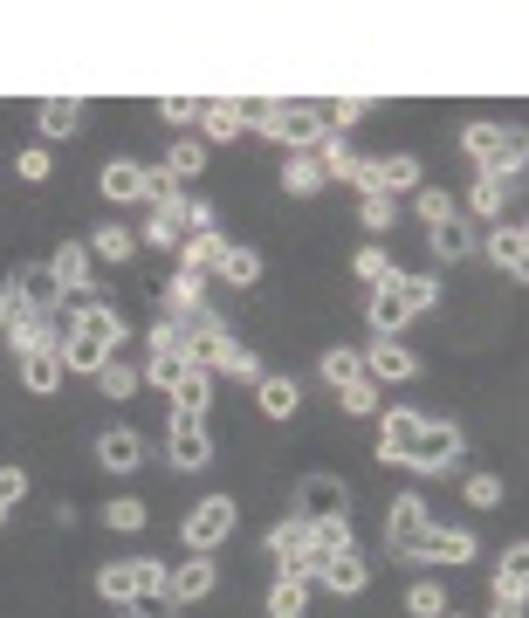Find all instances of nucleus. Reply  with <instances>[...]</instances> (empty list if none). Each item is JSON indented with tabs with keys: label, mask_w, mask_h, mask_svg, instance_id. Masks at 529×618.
Wrapping results in <instances>:
<instances>
[{
	"label": "nucleus",
	"mask_w": 529,
	"mask_h": 618,
	"mask_svg": "<svg viewBox=\"0 0 529 618\" xmlns=\"http://www.w3.org/2000/svg\"><path fill=\"white\" fill-rule=\"evenodd\" d=\"M461 145H468V158L481 165V179L522 173V131H516V124H468Z\"/></svg>",
	"instance_id": "nucleus-1"
},
{
	"label": "nucleus",
	"mask_w": 529,
	"mask_h": 618,
	"mask_svg": "<svg viewBox=\"0 0 529 618\" xmlns=\"http://www.w3.org/2000/svg\"><path fill=\"white\" fill-rule=\"evenodd\" d=\"M262 131H268L275 145H290V151H310V145L331 138V124H323L316 104H268V110H262Z\"/></svg>",
	"instance_id": "nucleus-2"
},
{
	"label": "nucleus",
	"mask_w": 529,
	"mask_h": 618,
	"mask_svg": "<svg viewBox=\"0 0 529 618\" xmlns=\"http://www.w3.org/2000/svg\"><path fill=\"white\" fill-rule=\"evenodd\" d=\"M234 502H227V494H207V502H199L193 516H186V550H199V557H214V543H227V536H234Z\"/></svg>",
	"instance_id": "nucleus-3"
},
{
	"label": "nucleus",
	"mask_w": 529,
	"mask_h": 618,
	"mask_svg": "<svg viewBox=\"0 0 529 618\" xmlns=\"http://www.w3.org/2000/svg\"><path fill=\"white\" fill-rule=\"evenodd\" d=\"M268 550H275L282 577H296V585H310V577H316V550H310V522H303V516L275 522V529H268Z\"/></svg>",
	"instance_id": "nucleus-4"
},
{
	"label": "nucleus",
	"mask_w": 529,
	"mask_h": 618,
	"mask_svg": "<svg viewBox=\"0 0 529 618\" xmlns=\"http://www.w3.org/2000/svg\"><path fill=\"white\" fill-rule=\"evenodd\" d=\"M454 461H461V433H454V426H420V440L405 447L399 468H413V474H447Z\"/></svg>",
	"instance_id": "nucleus-5"
},
{
	"label": "nucleus",
	"mask_w": 529,
	"mask_h": 618,
	"mask_svg": "<svg viewBox=\"0 0 529 618\" xmlns=\"http://www.w3.org/2000/svg\"><path fill=\"white\" fill-rule=\"evenodd\" d=\"M166 447H173V474H199V468L214 461V433H207V420H186V412H173Z\"/></svg>",
	"instance_id": "nucleus-6"
},
{
	"label": "nucleus",
	"mask_w": 529,
	"mask_h": 618,
	"mask_svg": "<svg viewBox=\"0 0 529 618\" xmlns=\"http://www.w3.org/2000/svg\"><path fill=\"white\" fill-rule=\"evenodd\" d=\"M344 509H351V488H344L337 474H303V481H296V509H290V516L323 522V516H344Z\"/></svg>",
	"instance_id": "nucleus-7"
},
{
	"label": "nucleus",
	"mask_w": 529,
	"mask_h": 618,
	"mask_svg": "<svg viewBox=\"0 0 529 618\" xmlns=\"http://www.w3.org/2000/svg\"><path fill=\"white\" fill-rule=\"evenodd\" d=\"M364 379H372V385H405V379H420V357L405 351L399 337H379L372 351H364Z\"/></svg>",
	"instance_id": "nucleus-8"
},
{
	"label": "nucleus",
	"mask_w": 529,
	"mask_h": 618,
	"mask_svg": "<svg viewBox=\"0 0 529 618\" xmlns=\"http://www.w3.org/2000/svg\"><path fill=\"white\" fill-rule=\"evenodd\" d=\"M214 585H221L214 557H199V550H193V557L166 577V598H173V605H199V598H214Z\"/></svg>",
	"instance_id": "nucleus-9"
},
{
	"label": "nucleus",
	"mask_w": 529,
	"mask_h": 618,
	"mask_svg": "<svg viewBox=\"0 0 529 618\" xmlns=\"http://www.w3.org/2000/svg\"><path fill=\"white\" fill-rule=\"evenodd\" d=\"M420 426H427V420H420L413 405H385V420H379V461H392V468H399V461H405V447L420 440Z\"/></svg>",
	"instance_id": "nucleus-10"
},
{
	"label": "nucleus",
	"mask_w": 529,
	"mask_h": 618,
	"mask_svg": "<svg viewBox=\"0 0 529 618\" xmlns=\"http://www.w3.org/2000/svg\"><path fill=\"white\" fill-rule=\"evenodd\" d=\"M364 577H372V563H364L357 550H337V557H316V577H310V585L351 598V591H364Z\"/></svg>",
	"instance_id": "nucleus-11"
},
{
	"label": "nucleus",
	"mask_w": 529,
	"mask_h": 618,
	"mask_svg": "<svg viewBox=\"0 0 529 618\" xmlns=\"http://www.w3.org/2000/svg\"><path fill=\"white\" fill-rule=\"evenodd\" d=\"M69 337H90L104 351H125V316H117L110 303H76V330Z\"/></svg>",
	"instance_id": "nucleus-12"
},
{
	"label": "nucleus",
	"mask_w": 529,
	"mask_h": 618,
	"mask_svg": "<svg viewBox=\"0 0 529 618\" xmlns=\"http://www.w3.org/2000/svg\"><path fill=\"white\" fill-rule=\"evenodd\" d=\"M427 529H433V522H427V502H420V494H399V502L385 509V536H392V550H399V557L413 550Z\"/></svg>",
	"instance_id": "nucleus-13"
},
{
	"label": "nucleus",
	"mask_w": 529,
	"mask_h": 618,
	"mask_svg": "<svg viewBox=\"0 0 529 618\" xmlns=\"http://www.w3.org/2000/svg\"><path fill=\"white\" fill-rule=\"evenodd\" d=\"M405 557H413V563H468L474 557V536L468 529H427Z\"/></svg>",
	"instance_id": "nucleus-14"
},
{
	"label": "nucleus",
	"mask_w": 529,
	"mask_h": 618,
	"mask_svg": "<svg viewBox=\"0 0 529 618\" xmlns=\"http://www.w3.org/2000/svg\"><path fill=\"white\" fill-rule=\"evenodd\" d=\"M488 262H496V268H509V275H522L529 268V234L516 227V220H502V227H488Z\"/></svg>",
	"instance_id": "nucleus-15"
},
{
	"label": "nucleus",
	"mask_w": 529,
	"mask_h": 618,
	"mask_svg": "<svg viewBox=\"0 0 529 618\" xmlns=\"http://www.w3.org/2000/svg\"><path fill=\"white\" fill-rule=\"evenodd\" d=\"M14 296H21V310H35V316H56V310H62V288H56V275H49V262H42V268H21Z\"/></svg>",
	"instance_id": "nucleus-16"
},
{
	"label": "nucleus",
	"mask_w": 529,
	"mask_h": 618,
	"mask_svg": "<svg viewBox=\"0 0 529 618\" xmlns=\"http://www.w3.org/2000/svg\"><path fill=\"white\" fill-rule=\"evenodd\" d=\"M207 392H214V371L186 364L179 379H173V412H186V420H207Z\"/></svg>",
	"instance_id": "nucleus-17"
},
{
	"label": "nucleus",
	"mask_w": 529,
	"mask_h": 618,
	"mask_svg": "<svg viewBox=\"0 0 529 618\" xmlns=\"http://www.w3.org/2000/svg\"><path fill=\"white\" fill-rule=\"evenodd\" d=\"M158 303H166V316H173V323H186L193 310H207V282L179 268V275H173L166 288H158Z\"/></svg>",
	"instance_id": "nucleus-18"
},
{
	"label": "nucleus",
	"mask_w": 529,
	"mask_h": 618,
	"mask_svg": "<svg viewBox=\"0 0 529 618\" xmlns=\"http://www.w3.org/2000/svg\"><path fill=\"white\" fill-rule=\"evenodd\" d=\"M420 186V158L413 151H399V158H372V193H413Z\"/></svg>",
	"instance_id": "nucleus-19"
},
{
	"label": "nucleus",
	"mask_w": 529,
	"mask_h": 618,
	"mask_svg": "<svg viewBox=\"0 0 529 618\" xmlns=\"http://www.w3.org/2000/svg\"><path fill=\"white\" fill-rule=\"evenodd\" d=\"M90 247L84 241H62L56 247V255H49V275H56V288H90Z\"/></svg>",
	"instance_id": "nucleus-20"
},
{
	"label": "nucleus",
	"mask_w": 529,
	"mask_h": 618,
	"mask_svg": "<svg viewBox=\"0 0 529 618\" xmlns=\"http://www.w3.org/2000/svg\"><path fill=\"white\" fill-rule=\"evenodd\" d=\"M97 461H104L110 474H131V468L145 461V440H138L131 426H117V433H104V440H97Z\"/></svg>",
	"instance_id": "nucleus-21"
},
{
	"label": "nucleus",
	"mask_w": 529,
	"mask_h": 618,
	"mask_svg": "<svg viewBox=\"0 0 529 618\" xmlns=\"http://www.w3.org/2000/svg\"><path fill=\"white\" fill-rule=\"evenodd\" d=\"M405 323H413V310H405V296H399V282L372 288V330H379V337H399Z\"/></svg>",
	"instance_id": "nucleus-22"
},
{
	"label": "nucleus",
	"mask_w": 529,
	"mask_h": 618,
	"mask_svg": "<svg viewBox=\"0 0 529 618\" xmlns=\"http://www.w3.org/2000/svg\"><path fill=\"white\" fill-rule=\"evenodd\" d=\"M97 186H104V199H145V165L138 158H110Z\"/></svg>",
	"instance_id": "nucleus-23"
},
{
	"label": "nucleus",
	"mask_w": 529,
	"mask_h": 618,
	"mask_svg": "<svg viewBox=\"0 0 529 618\" xmlns=\"http://www.w3.org/2000/svg\"><path fill=\"white\" fill-rule=\"evenodd\" d=\"M21 385H28V392H56V385H62V351H56V344L28 351V357H21Z\"/></svg>",
	"instance_id": "nucleus-24"
},
{
	"label": "nucleus",
	"mask_w": 529,
	"mask_h": 618,
	"mask_svg": "<svg viewBox=\"0 0 529 618\" xmlns=\"http://www.w3.org/2000/svg\"><path fill=\"white\" fill-rule=\"evenodd\" d=\"M323 186V165L310 158V151H290V158H282V193H290V199H310Z\"/></svg>",
	"instance_id": "nucleus-25"
},
{
	"label": "nucleus",
	"mask_w": 529,
	"mask_h": 618,
	"mask_svg": "<svg viewBox=\"0 0 529 618\" xmlns=\"http://www.w3.org/2000/svg\"><path fill=\"white\" fill-rule=\"evenodd\" d=\"M255 399H262V412H268V420H296L303 385H296V379H262V385H255Z\"/></svg>",
	"instance_id": "nucleus-26"
},
{
	"label": "nucleus",
	"mask_w": 529,
	"mask_h": 618,
	"mask_svg": "<svg viewBox=\"0 0 529 618\" xmlns=\"http://www.w3.org/2000/svg\"><path fill=\"white\" fill-rule=\"evenodd\" d=\"M42 138H76V124H84V104L76 97H42Z\"/></svg>",
	"instance_id": "nucleus-27"
},
{
	"label": "nucleus",
	"mask_w": 529,
	"mask_h": 618,
	"mask_svg": "<svg viewBox=\"0 0 529 618\" xmlns=\"http://www.w3.org/2000/svg\"><path fill=\"white\" fill-rule=\"evenodd\" d=\"M199 131H207L214 145H227V138L248 131V117H241V104H199Z\"/></svg>",
	"instance_id": "nucleus-28"
},
{
	"label": "nucleus",
	"mask_w": 529,
	"mask_h": 618,
	"mask_svg": "<svg viewBox=\"0 0 529 618\" xmlns=\"http://www.w3.org/2000/svg\"><path fill=\"white\" fill-rule=\"evenodd\" d=\"M84 247H90V262H131L138 255V234L131 227H97Z\"/></svg>",
	"instance_id": "nucleus-29"
},
{
	"label": "nucleus",
	"mask_w": 529,
	"mask_h": 618,
	"mask_svg": "<svg viewBox=\"0 0 529 618\" xmlns=\"http://www.w3.org/2000/svg\"><path fill=\"white\" fill-rule=\"evenodd\" d=\"M433 255H440V262H468V255H474V227H468L461 214L447 220V227H433Z\"/></svg>",
	"instance_id": "nucleus-30"
},
{
	"label": "nucleus",
	"mask_w": 529,
	"mask_h": 618,
	"mask_svg": "<svg viewBox=\"0 0 529 618\" xmlns=\"http://www.w3.org/2000/svg\"><path fill=\"white\" fill-rule=\"evenodd\" d=\"M221 247H227L221 234H186V241H179V268H186V275H207V268L221 262Z\"/></svg>",
	"instance_id": "nucleus-31"
},
{
	"label": "nucleus",
	"mask_w": 529,
	"mask_h": 618,
	"mask_svg": "<svg viewBox=\"0 0 529 618\" xmlns=\"http://www.w3.org/2000/svg\"><path fill=\"white\" fill-rule=\"evenodd\" d=\"M310 550H316V557L351 550V516H323V522H310Z\"/></svg>",
	"instance_id": "nucleus-32"
},
{
	"label": "nucleus",
	"mask_w": 529,
	"mask_h": 618,
	"mask_svg": "<svg viewBox=\"0 0 529 618\" xmlns=\"http://www.w3.org/2000/svg\"><path fill=\"white\" fill-rule=\"evenodd\" d=\"M214 268H221L227 282H241V288H248V282H262V255H255V247H234V241L221 247V262H214Z\"/></svg>",
	"instance_id": "nucleus-33"
},
{
	"label": "nucleus",
	"mask_w": 529,
	"mask_h": 618,
	"mask_svg": "<svg viewBox=\"0 0 529 618\" xmlns=\"http://www.w3.org/2000/svg\"><path fill=\"white\" fill-rule=\"evenodd\" d=\"M110 357H117V351H104V344H90V337H69V344H62V371H90V379H97Z\"/></svg>",
	"instance_id": "nucleus-34"
},
{
	"label": "nucleus",
	"mask_w": 529,
	"mask_h": 618,
	"mask_svg": "<svg viewBox=\"0 0 529 618\" xmlns=\"http://www.w3.org/2000/svg\"><path fill=\"white\" fill-rule=\"evenodd\" d=\"M310 611V585H296V577H282V585L268 591V618H303Z\"/></svg>",
	"instance_id": "nucleus-35"
},
{
	"label": "nucleus",
	"mask_w": 529,
	"mask_h": 618,
	"mask_svg": "<svg viewBox=\"0 0 529 618\" xmlns=\"http://www.w3.org/2000/svg\"><path fill=\"white\" fill-rule=\"evenodd\" d=\"M97 392H104V399H131V392H138V371L125 364V351H117V357L97 371Z\"/></svg>",
	"instance_id": "nucleus-36"
},
{
	"label": "nucleus",
	"mask_w": 529,
	"mask_h": 618,
	"mask_svg": "<svg viewBox=\"0 0 529 618\" xmlns=\"http://www.w3.org/2000/svg\"><path fill=\"white\" fill-rule=\"evenodd\" d=\"M97 598H104V605H131V598H138V591H131V563H104V570H97Z\"/></svg>",
	"instance_id": "nucleus-37"
},
{
	"label": "nucleus",
	"mask_w": 529,
	"mask_h": 618,
	"mask_svg": "<svg viewBox=\"0 0 529 618\" xmlns=\"http://www.w3.org/2000/svg\"><path fill=\"white\" fill-rule=\"evenodd\" d=\"M166 577H173V570L158 563V557H131V591H138V598H166Z\"/></svg>",
	"instance_id": "nucleus-38"
},
{
	"label": "nucleus",
	"mask_w": 529,
	"mask_h": 618,
	"mask_svg": "<svg viewBox=\"0 0 529 618\" xmlns=\"http://www.w3.org/2000/svg\"><path fill=\"white\" fill-rule=\"evenodd\" d=\"M392 282H399V296H405V310H413V316L440 303V282L433 275H392Z\"/></svg>",
	"instance_id": "nucleus-39"
},
{
	"label": "nucleus",
	"mask_w": 529,
	"mask_h": 618,
	"mask_svg": "<svg viewBox=\"0 0 529 618\" xmlns=\"http://www.w3.org/2000/svg\"><path fill=\"white\" fill-rule=\"evenodd\" d=\"M405 611H413V618H447V591L433 585V577H420V585L405 591Z\"/></svg>",
	"instance_id": "nucleus-40"
},
{
	"label": "nucleus",
	"mask_w": 529,
	"mask_h": 618,
	"mask_svg": "<svg viewBox=\"0 0 529 618\" xmlns=\"http://www.w3.org/2000/svg\"><path fill=\"white\" fill-rule=\"evenodd\" d=\"M468 206H474V214H481V220H496V214H502V206H509V179H474V193H468Z\"/></svg>",
	"instance_id": "nucleus-41"
},
{
	"label": "nucleus",
	"mask_w": 529,
	"mask_h": 618,
	"mask_svg": "<svg viewBox=\"0 0 529 618\" xmlns=\"http://www.w3.org/2000/svg\"><path fill=\"white\" fill-rule=\"evenodd\" d=\"M199 165H207V145H199V138H179V145L166 151V173H173V179H193Z\"/></svg>",
	"instance_id": "nucleus-42"
},
{
	"label": "nucleus",
	"mask_w": 529,
	"mask_h": 618,
	"mask_svg": "<svg viewBox=\"0 0 529 618\" xmlns=\"http://www.w3.org/2000/svg\"><path fill=\"white\" fill-rule=\"evenodd\" d=\"M337 405L351 412V420H364V412H379V385L372 379H351V385H337Z\"/></svg>",
	"instance_id": "nucleus-43"
},
{
	"label": "nucleus",
	"mask_w": 529,
	"mask_h": 618,
	"mask_svg": "<svg viewBox=\"0 0 529 618\" xmlns=\"http://www.w3.org/2000/svg\"><path fill=\"white\" fill-rule=\"evenodd\" d=\"M323 379H331V385H351V379H364V357L357 351H323Z\"/></svg>",
	"instance_id": "nucleus-44"
},
{
	"label": "nucleus",
	"mask_w": 529,
	"mask_h": 618,
	"mask_svg": "<svg viewBox=\"0 0 529 618\" xmlns=\"http://www.w3.org/2000/svg\"><path fill=\"white\" fill-rule=\"evenodd\" d=\"M399 268H392V255H385V247H364V255H357V282H372V288H385Z\"/></svg>",
	"instance_id": "nucleus-45"
},
{
	"label": "nucleus",
	"mask_w": 529,
	"mask_h": 618,
	"mask_svg": "<svg viewBox=\"0 0 529 618\" xmlns=\"http://www.w3.org/2000/svg\"><path fill=\"white\" fill-rule=\"evenodd\" d=\"M104 522H110L117 536H131V529H145V502H131V494H125V502H110V509H104Z\"/></svg>",
	"instance_id": "nucleus-46"
},
{
	"label": "nucleus",
	"mask_w": 529,
	"mask_h": 618,
	"mask_svg": "<svg viewBox=\"0 0 529 618\" xmlns=\"http://www.w3.org/2000/svg\"><path fill=\"white\" fill-rule=\"evenodd\" d=\"M179 371H186V357H173V351H151V364L138 371V379H151V385H166V392H173V379H179Z\"/></svg>",
	"instance_id": "nucleus-47"
},
{
	"label": "nucleus",
	"mask_w": 529,
	"mask_h": 618,
	"mask_svg": "<svg viewBox=\"0 0 529 618\" xmlns=\"http://www.w3.org/2000/svg\"><path fill=\"white\" fill-rule=\"evenodd\" d=\"M21 494H28V474L21 468H0V522L21 509Z\"/></svg>",
	"instance_id": "nucleus-48"
},
{
	"label": "nucleus",
	"mask_w": 529,
	"mask_h": 618,
	"mask_svg": "<svg viewBox=\"0 0 529 618\" xmlns=\"http://www.w3.org/2000/svg\"><path fill=\"white\" fill-rule=\"evenodd\" d=\"M357 220L372 227V234H385V227H392V199H385V193H364V206H357Z\"/></svg>",
	"instance_id": "nucleus-49"
},
{
	"label": "nucleus",
	"mask_w": 529,
	"mask_h": 618,
	"mask_svg": "<svg viewBox=\"0 0 529 618\" xmlns=\"http://www.w3.org/2000/svg\"><path fill=\"white\" fill-rule=\"evenodd\" d=\"M151 351H173V357H186V323H151Z\"/></svg>",
	"instance_id": "nucleus-50"
},
{
	"label": "nucleus",
	"mask_w": 529,
	"mask_h": 618,
	"mask_svg": "<svg viewBox=\"0 0 529 618\" xmlns=\"http://www.w3.org/2000/svg\"><path fill=\"white\" fill-rule=\"evenodd\" d=\"M420 220H427V227H447V220H454V199L427 186V193H420Z\"/></svg>",
	"instance_id": "nucleus-51"
},
{
	"label": "nucleus",
	"mask_w": 529,
	"mask_h": 618,
	"mask_svg": "<svg viewBox=\"0 0 529 618\" xmlns=\"http://www.w3.org/2000/svg\"><path fill=\"white\" fill-rule=\"evenodd\" d=\"M468 502H474V509H496V502H502V481H496V474H468Z\"/></svg>",
	"instance_id": "nucleus-52"
},
{
	"label": "nucleus",
	"mask_w": 529,
	"mask_h": 618,
	"mask_svg": "<svg viewBox=\"0 0 529 618\" xmlns=\"http://www.w3.org/2000/svg\"><path fill=\"white\" fill-rule=\"evenodd\" d=\"M117 611H125V618H173L179 605L173 598H131V605H117Z\"/></svg>",
	"instance_id": "nucleus-53"
},
{
	"label": "nucleus",
	"mask_w": 529,
	"mask_h": 618,
	"mask_svg": "<svg viewBox=\"0 0 529 618\" xmlns=\"http://www.w3.org/2000/svg\"><path fill=\"white\" fill-rule=\"evenodd\" d=\"M158 117H166V124H193L199 104H193V97H158Z\"/></svg>",
	"instance_id": "nucleus-54"
},
{
	"label": "nucleus",
	"mask_w": 529,
	"mask_h": 618,
	"mask_svg": "<svg viewBox=\"0 0 529 618\" xmlns=\"http://www.w3.org/2000/svg\"><path fill=\"white\" fill-rule=\"evenodd\" d=\"M14 173H21V179H49V151H42V145L21 151V158H14Z\"/></svg>",
	"instance_id": "nucleus-55"
},
{
	"label": "nucleus",
	"mask_w": 529,
	"mask_h": 618,
	"mask_svg": "<svg viewBox=\"0 0 529 618\" xmlns=\"http://www.w3.org/2000/svg\"><path fill=\"white\" fill-rule=\"evenodd\" d=\"M364 110H372V97H344V104H337L331 117H323V124H331V131H337V124H357Z\"/></svg>",
	"instance_id": "nucleus-56"
},
{
	"label": "nucleus",
	"mask_w": 529,
	"mask_h": 618,
	"mask_svg": "<svg viewBox=\"0 0 529 618\" xmlns=\"http://www.w3.org/2000/svg\"><path fill=\"white\" fill-rule=\"evenodd\" d=\"M186 227L193 234H214V206L207 199H186Z\"/></svg>",
	"instance_id": "nucleus-57"
},
{
	"label": "nucleus",
	"mask_w": 529,
	"mask_h": 618,
	"mask_svg": "<svg viewBox=\"0 0 529 618\" xmlns=\"http://www.w3.org/2000/svg\"><path fill=\"white\" fill-rule=\"evenodd\" d=\"M0 323H8V296H0Z\"/></svg>",
	"instance_id": "nucleus-58"
}]
</instances>
